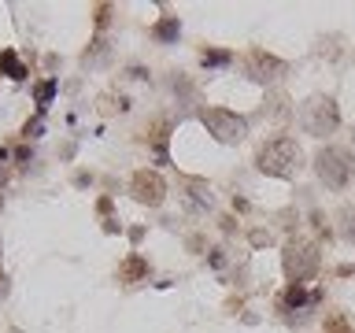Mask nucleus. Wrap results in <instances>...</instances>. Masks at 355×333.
I'll use <instances>...</instances> for the list:
<instances>
[{"label": "nucleus", "instance_id": "f257e3e1", "mask_svg": "<svg viewBox=\"0 0 355 333\" xmlns=\"http://www.w3.org/2000/svg\"><path fill=\"white\" fill-rule=\"evenodd\" d=\"M255 166H259L263 174H274V178H293V174H300V166H304V152H300V144L293 137H274L259 148Z\"/></svg>", "mask_w": 355, "mask_h": 333}, {"label": "nucleus", "instance_id": "f03ea898", "mask_svg": "<svg viewBox=\"0 0 355 333\" xmlns=\"http://www.w3.org/2000/svg\"><path fill=\"white\" fill-rule=\"evenodd\" d=\"M315 171L329 189H344L355 178V155L344 148H322L315 155Z\"/></svg>", "mask_w": 355, "mask_h": 333}, {"label": "nucleus", "instance_id": "7ed1b4c3", "mask_svg": "<svg viewBox=\"0 0 355 333\" xmlns=\"http://www.w3.org/2000/svg\"><path fill=\"white\" fill-rule=\"evenodd\" d=\"M300 122H304L307 133H315V137H326V133L337 130L340 111H337V104H333L329 96H311L307 104H304V111H300Z\"/></svg>", "mask_w": 355, "mask_h": 333}, {"label": "nucleus", "instance_id": "20e7f679", "mask_svg": "<svg viewBox=\"0 0 355 333\" xmlns=\"http://www.w3.org/2000/svg\"><path fill=\"white\" fill-rule=\"evenodd\" d=\"M282 263H285V274L293 278V285H304L318 271V248L311 241H288Z\"/></svg>", "mask_w": 355, "mask_h": 333}, {"label": "nucleus", "instance_id": "39448f33", "mask_svg": "<svg viewBox=\"0 0 355 333\" xmlns=\"http://www.w3.org/2000/svg\"><path fill=\"white\" fill-rule=\"evenodd\" d=\"M200 122L215 133L218 141H244L248 137V122H244L237 111H226V108H204L200 111Z\"/></svg>", "mask_w": 355, "mask_h": 333}, {"label": "nucleus", "instance_id": "423d86ee", "mask_svg": "<svg viewBox=\"0 0 355 333\" xmlns=\"http://www.w3.org/2000/svg\"><path fill=\"white\" fill-rule=\"evenodd\" d=\"M130 193H133L137 204L159 207L163 200H166V182L155 171H137V174H133V182H130Z\"/></svg>", "mask_w": 355, "mask_h": 333}, {"label": "nucleus", "instance_id": "0eeeda50", "mask_svg": "<svg viewBox=\"0 0 355 333\" xmlns=\"http://www.w3.org/2000/svg\"><path fill=\"white\" fill-rule=\"evenodd\" d=\"M244 71H248L255 82H274V78L285 74V63L277 60V56L263 52V49H252L248 56H244Z\"/></svg>", "mask_w": 355, "mask_h": 333}, {"label": "nucleus", "instance_id": "6e6552de", "mask_svg": "<svg viewBox=\"0 0 355 333\" xmlns=\"http://www.w3.org/2000/svg\"><path fill=\"white\" fill-rule=\"evenodd\" d=\"M144 278H148V259H144V255H137L133 252L126 263L119 266V282H126V285H133V282H144Z\"/></svg>", "mask_w": 355, "mask_h": 333}, {"label": "nucleus", "instance_id": "1a4fd4ad", "mask_svg": "<svg viewBox=\"0 0 355 333\" xmlns=\"http://www.w3.org/2000/svg\"><path fill=\"white\" fill-rule=\"evenodd\" d=\"M185 200H189V204H193V207H207L211 204V189L204 185V182H185Z\"/></svg>", "mask_w": 355, "mask_h": 333}, {"label": "nucleus", "instance_id": "9d476101", "mask_svg": "<svg viewBox=\"0 0 355 333\" xmlns=\"http://www.w3.org/2000/svg\"><path fill=\"white\" fill-rule=\"evenodd\" d=\"M322 333H355V330H352V322L344 315H329L326 326H322Z\"/></svg>", "mask_w": 355, "mask_h": 333}, {"label": "nucleus", "instance_id": "9b49d317", "mask_svg": "<svg viewBox=\"0 0 355 333\" xmlns=\"http://www.w3.org/2000/svg\"><path fill=\"white\" fill-rule=\"evenodd\" d=\"M340 233H344V241L355 244V207H348V211L340 215Z\"/></svg>", "mask_w": 355, "mask_h": 333}, {"label": "nucleus", "instance_id": "f8f14e48", "mask_svg": "<svg viewBox=\"0 0 355 333\" xmlns=\"http://www.w3.org/2000/svg\"><path fill=\"white\" fill-rule=\"evenodd\" d=\"M178 30H182V26H178V19H163L159 26H155V37H159V41H171V37H178Z\"/></svg>", "mask_w": 355, "mask_h": 333}, {"label": "nucleus", "instance_id": "ddd939ff", "mask_svg": "<svg viewBox=\"0 0 355 333\" xmlns=\"http://www.w3.org/2000/svg\"><path fill=\"white\" fill-rule=\"evenodd\" d=\"M0 67L8 71V78H22V74H26V71H22V67L15 63V56H11V52H4V56H0Z\"/></svg>", "mask_w": 355, "mask_h": 333}, {"label": "nucleus", "instance_id": "4468645a", "mask_svg": "<svg viewBox=\"0 0 355 333\" xmlns=\"http://www.w3.org/2000/svg\"><path fill=\"white\" fill-rule=\"evenodd\" d=\"M200 60H204L207 67H222V63H230V52H204Z\"/></svg>", "mask_w": 355, "mask_h": 333}, {"label": "nucleus", "instance_id": "2eb2a0df", "mask_svg": "<svg viewBox=\"0 0 355 333\" xmlns=\"http://www.w3.org/2000/svg\"><path fill=\"white\" fill-rule=\"evenodd\" d=\"M285 304H304V289L293 285V289H288V296H285Z\"/></svg>", "mask_w": 355, "mask_h": 333}, {"label": "nucleus", "instance_id": "dca6fc26", "mask_svg": "<svg viewBox=\"0 0 355 333\" xmlns=\"http://www.w3.org/2000/svg\"><path fill=\"white\" fill-rule=\"evenodd\" d=\"M52 93H55V85H52V82H44V85L37 89V100H41V104H44V100H49Z\"/></svg>", "mask_w": 355, "mask_h": 333}]
</instances>
